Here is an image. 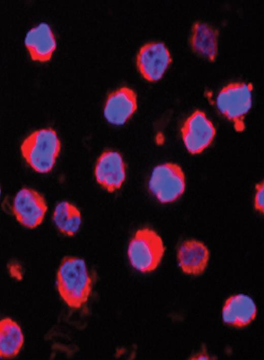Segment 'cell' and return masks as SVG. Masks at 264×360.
I'll return each instance as SVG.
<instances>
[{
    "mask_svg": "<svg viewBox=\"0 0 264 360\" xmlns=\"http://www.w3.org/2000/svg\"><path fill=\"white\" fill-rule=\"evenodd\" d=\"M60 149V141L52 128L33 132L23 140L20 147L21 154L27 163L42 174L52 170Z\"/></svg>",
    "mask_w": 264,
    "mask_h": 360,
    "instance_id": "obj_2",
    "label": "cell"
},
{
    "mask_svg": "<svg viewBox=\"0 0 264 360\" xmlns=\"http://www.w3.org/2000/svg\"><path fill=\"white\" fill-rule=\"evenodd\" d=\"M210 252L203 242L195 239L183 242L177 251V260L181 270L185 274L199 276L205 271Z\"/></svg>",
    "mask_w": 264,
    "mask_h": 360,
    "instance_id": "obj_12",
    "label": "cell"
},
{
    "mask_svg": "<svg viewBox=\"0 0 264 360\" xmlns=\"http://www.w3.org/2000/svg\"><path fill=\"white\" fill-rule=\"evenodd\" d=\"M213 357L211 356L207 352L206 347L203 346L202 351H200L193 356H192L190 359H212Z\"/></svg>",
    "mask_w": 264,
    "mask_h": 360,
    "instance_id": "obj_18",
    "label": "cell"
},
{
    "mask_svg": "<svg viewBox=\"0 0 264 360\" xmlns=\"http://www.w3.org/2000/svg\"><path fill=\"white\" fill-rule=\"evenodd\" d=\"M181 133L187 151L192 154L201 153L213 142L216 129L202 111H194L184 121Z\"/></svg>",
    "mask_w": 264,
    "mask_h": 360,
    "instance_id": "obj_6",
    "label": "cell"
},
{
    "mask_svg": "<svg viewBox=\"0 0 264 360\" xmlns=\"http://www.w3.org/2000/svg\"><path fill=\"white\" fill-rule=\"evenodd\" d=\"M98 184L109 192L121 188L126 178V167L121 155L111 150L104 151L97 159L94 170Z\"/></svg>",
    "mask_w": 264,
    "mask_h": 360,
    "instance_id": "obj_9",
    "label": "cell"
},
{
    "mask_svg": "<svg viewBox=\"0 0 264 360\" xmlns=\"http://www.w3.org/2000/svg\"><path fill=\"white\" fill-rule=\"evenodd\" d=\"M24 343V337L18 324L10 318L0 321V356L5 359L16 357Z\"/></svg>",
    "mask_w": 264,
    "mask_h": 360,
    "instance_id": "obj_15",
    "label": "cell"
},
{
    "mask_svg": "<svg viewBox=\"0 0 264 360\" xmlns=\"http://www.w3.org/2000/svg\"><path fill=\"white\" fill-rule=\"evenodd\" d=\"M24 45L32 60L46 62L51 59L57 42L50 26L46 22H41L27 32Z\"/></svg>",
    "mask_w": 264,
    "mask_h": 360,
    "instance_id": "obj_11",
    "label": "cell"
},
{
    "mask_svg": "<svg viewBox=\"0 0 264 360\" xmlns=\"http://www.w3.org/2000/svg\"><path fill=\"white\" fill-rule=\"evenodd\" d=\"M53 221L61 233L71 237L79 231L82 223V216L80 210L74 204L62 201L54 208Z\"/></svg>",
    "mask_w": 264,
    "mask_h": 360,
    "instance_id": "obj_16",
    "label": "cell"
},
{
    "mask_svg": "<svg viewBox=\"0 0 264 360\" xmlns=\"http://www.w3.org/2000/svg\"><path fill=\"white\" fill-rule=\"evenodd\" d=\"M253 89L251 83L232 82L224 86L217 96L218 110L237 132L245 129V118L252 106Z\"/></svg>",
    "mask_w": 264,
    "mask_h": 360,
    "instance_id": "obj_4",
    "label": "cell"
},
{
    "mask_svg": "<svg viewBox=\"0 0 264 360\" xmlns=\"http://www.w3.org/2000/svg\"><path fill=\"white\" fill-rule=\"evenodd\" d=\"M218 30L211 25L196 21L192 25L189 38L192 50L198 56L213 62L218 50Z\"/></svg>",
    "mask_w": 264,
    "mask_h": 360,
    "instance_id": "obj_14",
    "label": "cell"
},
{
    "mask_svg": "<svg viewBox=\"0 0 264 360\" xmlns=\"http://www.w3.org/2000/svg\"><path fill=\"white\" fill-rule=\"evenodd\" d=\"M56 287L70 307L79 309L84 305L92 289V280L85 260L72 256L62 258L56 274Z\"/></svg>",
    "mask_w": 264,
    "mask_h": 360,
    "instance_id": "obj_1",
    "label": "cell"
},
{
    "mask_svg": "<svg viewBox=\"0 0 264 360\" xmlns=\"http://www.w3.org/2000/svg\"><path fill=\"white\" fill-rule=\"evenodd\" d=\"M165 247L161 237L153 230H138L130 239L127 256L131 266L142 273L154 271L160 264Z\"/></svg>",
    "mask_w": 264,
    "mask_h": 360,
    "instance_id": "obj_3",
    "label": "cell"
},
{
    "mask_svg": "<svg viewBox=\"0 0 264 360\" xmlns=\"http://www.w3.org/2000/svg\"><path fill=\"white\" fill-rule=\"evenodd\" d=\"M10 273L15 277L21 276V268L17 264H11L9 266Z\"/></svg>",
    "mask_w": 264,
    "mask_h": 360,
    "instance_id": "obj_19",
    "label": "cell"
},
{
    "mask_svg": "<svg viewBox=\"0 0 264 360\" xmlns=\"http://www.w3.org/2000/svg\"><path fill=\"white\" fill-rule=\"evenodd\" d=\"M12 211L17 220L28 228H35L43 222L47 211L43 196L32 188H23L15 196Z\"/></svg>",
    "mask_w": 264,
    "mask_h": 360,
    "instance_id": "obj_8",
    "label": "cell"
},
{
    "mask_svg": "<svg viewBox=\"0 0 264 360\" xmlns=\"http://www.w3.org/2000/svg\"><path fill=\"white\" fill-rule=\"evenodd\" d=\"M172 61L167 46L158 42L148 43L142 46L136 57L138 71L149 82H156L161 79Z\"/></svg>",
    "mask_w": 264,
    "mask_h": 360,
    "instance_id": "obj_7",
    "label": "cell"
},
{
    "mask_svg": "<svg viewBox=\"0 0 264 360\" xmlns=\"http://www.w3.org/2000/svg\"><path fill=\"white\" fill-rule=\"evenodd\" d=\"M186 186L185 176L177 164L166 162L155 167L151 174L148 187L161 203H173L183 194Z\"/></svg>",
    "mask_w": 264,
    "mask_h": 360,
    "instance_id": "obj_5",
    "label": "cell"
},
{
    "mask_svg": "<svg viewBox=\"0 0 264 360\" xmlns=\"http://www.w3.org/2000/svg\"><path fill=\"white\" fill-rule=\"evenodd\" d=\"M137 106L135 91L123 86L108 94L104 105V115L109 123L116 125H122L133 115Z\"/></svg>",
    "mask_w": 264,
    "mask_h": 360,
    "instance_id": "obj_10",
    "label": "cell"
},
{
    "mask_svg": "<svg viewBox=\"0 0 264 360\" xmlns=\"http://www.w3.org/2000/svg\"><path fill=\"white\" fill-rule=\"evenodd\" d=\"M257 308L253 300L243 294L229 297L225 302L222 311L223 322L237 328L249 325L255 318Z\"/></svg>",
    "mask_w": 264,
    "mask_h": 360,
    "instance_id": "obj_13",
    "label": "cell"
},
{
    "mask_svg": "<svg viewBox=\"0 0 264 360\" xmlns=\"http://www.w3.org/2000/svg\"><path fill=\"white\" fill-rule=\"evenodd\" d=\"M263 181L258 183L255 185L254 206L255 209L260 213L264 212V185Z\"/></svg>",
    "mask_w": 264,
    "mask_h": 360,
    "instance_id": "obj_17",
    "label": "cell"
}]
</instances>
